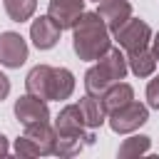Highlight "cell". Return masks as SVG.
<instances>
[{
  "label": "cell",
  "instance_id": "cell-23",
  "mask_svg": "<svg viewBox=\"0 0 159 159\" xmlns=\"http://www.w3.org/2000/svg\"><path fill=\"white\" fill-rule=\"evenodd\" d=\"M7 152H10V144H7V139L0 134V157H5Z\"/></svg>",
  "mask_w": 159,
  "mask_h": 159
},
{
  "label": "cell",
  "instance_id": "cell-17",
  "mask_svg": "<svg viewBox=\"0 0 159 159\" xmlns=\"http://www.w3.org/2000/svg\"><path fill=\"white\" fill-rule=\"evenodd\" d=\"M127 67L137 75V77H149L154 75V67H157V57L152 50L142 47L137 52H127Z\"/></svg>",
  "mask_w": 159,
  "mask_h": 159
},
{
  "label": "cell",
  "instance_id": "cell-12",
  "mask_svg": "<svg viewBox=\"0 0 159 159\" xmlns=\"http://www.w3.org/2000/svg\"><path fill=\"white\" fill-rule=\"evenodd\" d=\"M89 144H94V129H89L84 134H77V137H60L57 134L52 154H57V157H75V154H80Z\"/></svg>",
  "mask_w": 159,
  "mask_h": 159
},
{
  "label": "cell",
  "instance_id": "cell-21",
  "mask_svg": "<svg viewBox=\"0 0 159 159\" xmlns=\"http://www.w3.org/2000/svg\"><path fill=\"white\" fill-rule=\"evenodd\" d=\"M147 104L159 109V75L154 80H149V84H147Z\"/></svg>",
  "mask_w": 159,
  "mask_h": 159
},
{
  "label": "cell",
  "instance_id": "cell-15",
  "mask_svg": "<svg viewBox=\"0 0 159 159\" xmlns=\"http://www.w3.org/2000/svg\"><path fill=\"white\" fill-rule=\"evenodd\" d=\"M102 104H104V109L107 112H112V109H117V107H122V104H127L129 99H134V89H132V84H127V82H114V84H109L104 92H102Z\"/></svg>",
  "mask_w": 159,
  "mask_h": 159
},
{
  "label": "cell",
  "instance_id": "cell-11",
  "mask_svg": "<svg viewBox=\"0 0 159 159\" xmlns=\"http://www.w3.org/2000/svg\"><path fill=\"white\" fill-rule=\"evenodd\" d=\"M50 82H52V67L50 65H35L25 77L27 92L45 99V102H50Z\"/></svg>",
  "mask_w": 159,
  "mask_h": 159
},
{
  "label": "cell",
  "instance_id": "cell-3",
  "mask_svg": "<svg viewBox=\"0 0 159 159\" xmlns=\"http://www.w3.org/2000/svg\"><path fill=\"white\" fill-rule=\"evenodd\" d=\"M147 119H149V107L137 102V99H129L127 104L107 112V122H109L114 134H129V132L139 129Z\"/></svg>",
  "mask_w": 159,
  "mask_h": 159
},
{
  "label": "cell",
  "instance_id": "cell-19",
  "mask_svg": "<svg viewBox=\"0 0 159 159\" xmlns=\"http://www.w3.org/2000/svg\"><path fill=\"white\" fill-rule=\"evenodd\" d=\"M149 147H152V139L147 134H134V137H129L119 144L117 154L119 157H139V154H147Z\"/></svg>",
  "mask_w": 159,
  "mask_h": 159
},
{
  "label": "cell",
  "instance_id": "cell-6",
  "mask_svg": "<svg viewBox=\"0 0 159 159\" xmlns=\"http://www.w3.org/2000/svg\"><path fill=\"white\" fill-rule=\"evenodd\" d=\"M27 60V42L20 32H0V65L2 67H20Z\"/></svg>",
  "mask_w": 159,
  "mask_h": 159
},
{
  "label": "cell",
  "instance_id": "cell-13",
  "mask_svg": "<svg viewBox=\"0 0 159 159\" xmlns=\"http://www.w3.org/2000/svg\"><path fill=\"white\" fill-rule=\"evenodd\" d=\"M77 107H80V112H82L84 127L97 129V127H102V124L107 122V109H104V104H102V99H99V97L84 94V97L77 102Z\"/></svg>",
  "mask_w": 159,
  "mask_h": 159
},
{
  "label": "cell",
  "instance_id": "cell-5",
  "mask_svg": "<svg viewBox=\"0 0 159 159\" xmlns=\"http://www.w3.org/2000/svg\"><path fill=\"white\" fill-rule=\"evenodd\" d=\"M15 117L22 127L30 124H40V122H50V107L45 99L35 97V94H22L15 99Z\"/></svg>",
  "mask_w": 159,
  "mask_h": 159
},
{
  "label": "cell",
  "instance_id": "cell-25",
  "mask_svg": "<svg viewBox=\"0 0 159 159\" xmlns=\"http://www.w3.org/2000/svg\"><path fill=\"white\" fill-rule=\"evenodd\" d=\"M97 2H99V0H97Z\"/></svg>",
  "mask_w": 159,
  "mask_h": 159
},
{
  "label": "cell",
  "instance_id": "cell-1",
  "mask_svg": "<svg viewBox=\"0 0 159 159\" xmlns=\"http://www.w3.org/2000/svg\"><path fill=\"white\" fill-rule=\"evenodd\" d=\"M109 30L104 20L94 12H82L72 25V50L80 60H97L109 47Z\"/></svg>",
  "mask_w": 159,
  "mask_h": 159
},
{
  "label": "cell",
  "instance_id": "cell-8",
  "mask_svg": "<svg viewBox=\"0 0 159 159\" xmlns=\"http://www.w3.org/2000/svg\"><path fill=\"white\" fill-rule=\"evenodd\" d=\"M84 12V0H50L47 15L60 25V30H72L77 17Z\"/></svg>",
  "mask_w": 159,
  "mask_h": 159
},
{
  "label": "cell",
  "instance_id": "cell-18",
  "mask_svg": "<svg viewBox=\"0 0 159 159\" xmlns=\"http://www.w3.org/2000/svg\"><path fill=\"white\" fill-rule=\"evenodd\" d=\"M2 2H5V12L15 22L30 20L35 15V7H37V0H2Z\"/></svg>",
  "mask_w": 159,
  "mask_h": 159
},
{
  "label": "cell",
  "instance_id": "cell-9",
  "mask_svg": "<svg viewBox=\"0 0 159 159\" xmlns=\"http://www.w3.org/2000/svg\"><path fill=\"white\" fill-rule=\"evenodd\" d=\"M97 15L104 20L107 30L114 32L132 17V2L129 0H99Z\"/></svg>",
  "mask_w": 159,
  "mask_h": 159
},
{
  "label": "cell",
  "instance_id": "cell-24",
  "mask_svg": "<svg viewBox=\"0 0 159 159\" xmlns=\"http://www.w3.org/2000/svg\"><path fill=\"white\" fill-rule=\"evenodd\" d=\"M152 52H154V57L159 60V32L152 37Z\"/></svg>",
  "mask_w": 159,
  "mask_h": 159
},
{
  "label": "cell",
  "instance_id": "cell-22",
  "mask_svg": "<svg viewBox=\"0 0 159 159\" xmlns=\"http://www.w3.org/2000/svg\"><path fill=\"white\" fill-rule=\"evenodd\" d=\"M7 94H10V80H7V75L0 72V102H2Z\"/></svg>",
  "mask_w": 159,
  "mask_h": 159
},
{
  "label": "cell",
  "instance_id": "cell-7",
  "mask_svg": "<svg viewBox=\"0 0 159 159\" xmlns=\"http://www.w3.org/2000/svg\"><path fill=\"white\" fill-rule=\"evenodd\" d=\"M60 25L50 17V15H40L37 20H32V25H30V40H32V45L37 47V50H50V47H55L57 45V40H60Z\"/></svg>",
  "mask_w": 159,
  "mask_h": 159
},
{
  "label": "cell",
  "instance_id": "cell-2",
  "mask_svg": "<svg viewBox=\"0 0 159 159\" xmlns=\"http://www.w3.org/2000/svg\"><path fill=\"white\" fill-rule=\"evenodd\" d=\"M127 72H129L127 57L119 52V47H112V45H109V47L97 57V62L84 72V92L92 94V97H102V92H104L109 84L124 80Z\"/></svg>",
  "mask_w": 159,
  "mask_h": 159
},
{
  "label": "cell",
  "instance_id": "cell-14",
  "mask_svg": "<svg viewBox=\"0 0 159 159\" xmlns=\"http://www.w3.org/2000/svg\"><path fill=\"white\" fill-rule=\"evenodd\" d=\"M75 92V75L67 67H52V82H50V99H67Z\"/></svg>",
  "mask_w": 159,
  "mask_h": 159
},
{
  "label": "cell",
  "instance_id": "cell-16",
  "mask_svg": "<svg viewBox=\"0 0 159 159\" xmlns=\"http://www.w3.org/2000/svg\"><path fill=\"white\" fill-rule=\"evenodd\" d=\"M25 137H30L37 147H40V154H52V147H55V127L50 122H40V124H30L25 127Z\"/></svg>",
  "mask_w": 159,
  "mask_h": 159
},
{
  "label": "cell",
  "instance_id": "cell-10",
  "mask_svg": "<svg viewBox=\"0 0 159 159\" xmlns=\"http://www.w3.org/2000/svg\"><path fill=\"white\" fill-rule=\"evenodd\" d=\"M55 132L60 137H77V134H84L89 132V127H84V119H82V112L77 104H67L60 109V114L55 117Z\"/></svg>",
  "mask_w": 159,
  "mask_h": 159
},
{
  "label": "cell",
  "instance_id": "cell-4",
  "mask_svg": "<svg viewBox=\"0 0 159 159\" xmlns=\"http://www.w3.org/2000/svg\"><path fill=\"white\" fill-rule=\"evenodd\" d=\"M112 35H114V40L119 42V47L124 52H137V50H142V47H147L152 42V27L139 17H129Z\"/></svg>",
  "mask_w": 159,
  "mask_h": 159
},
{
  "label": "cell",
  "instance_id": "cell-20",
  "mask_svg": "<svg viewBox=\"0 0 159 159\" xmlns=\"http://www.w3.org/2000/svg\"><path fill=\"white\" fill-rule=\"evenodd\" d=\"M15 154L17 157H40V147L30 139V137H17L15 139Z\"/></svg>",
  "mask_w": 159,
  "mask_h": 159
}]
</instances>
